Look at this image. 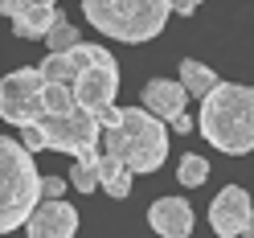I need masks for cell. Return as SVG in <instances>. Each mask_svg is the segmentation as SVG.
Here are the masks:
<instances>
[{
	"label": "cell",
	"mask_w": 254,
	"mask_h": 238,
	"mask_svg": "<svg viewBox=\"0 0 254 238\" xmlns=\"http://www.w3.org/2000/svg\"><path fill=\"white\" fill-rule=\"evenodd\" d=\"M74 230H78V210L70 201H41L25 226L29 238H74Z\"/></svg>",
	"instance_id": "10"
},
{
	"label": "cell",
	"mask_w": 254,
	"mask_h": 238,
	"mask_svg": "<svg viewBox=\"0 0 254 238\" xmlns=\"http://www.w3.org/2000/svg\"><path fill=\"white\" fill-rule=\"evenodd\" d=\"M78 99H74V86H58V82H45V115H74Z\"/></svg>",
	"instance_id": "16"
},
{
	"label": "cell",
	"mask_w": 254,
	"mask_h": 238,
	"mask_svg": "<svg viewBox=\"0 0 254 238\" xmlns=\"http://www.w3.org/2000/svg\"><path fill=\"white\" fill-rule=\"evenodd\" d=\"M181 86L189 90V99H209V94L221 86V78L213 74V66H205V62H197V58H185L181 62Z\"/></svg>",
	"instance_id": "13"
},
{
	"label": "cell",
	"mask_w": 254,
	"mask_h": 238,
	"mask_svg": "<svg viewBox=\"0 0 254 238\" xmlns=\"http://www.w3.org/2000/svg\"><path fill=\"white\" fill-rule=\"evenodd\" d=\"M4 17L12 21V33L17 37H25V41H45L54 33V25L62 21V12L54 8V4H45V0H4Z\"/></svg>",
	"instance_id": "8"
},
{
	"label": "cell",
	"mask_w": 254,
	"mask_h": 238,
	"mask_svg": "<svg viewBox=\"0 0 254 238\" xmlns=\"http://www.w3.org/2000/svg\"><path fill=\"white\" fill-rule=\"evenodd\" d=\"M0 185H4V210H0V230H21L29 226V218L37 214V205L45 197V177L33 164V152H29L21 140L4 136L0 140Z\"/></svg>",
	"instance_id": "2"
},
{
	"label": "cell",
	"mask_w": 254,
	"mask_h": 238,
	"mask_svg": "<svg viewBox=\"0 0 254 238\" xmlns=\"http://www.w3.org/2000/svg\"><path fill=\"white\" fill-rule=\"evenodd\" d=\"M119 132L127 140V168L135 172H156L168 160V132L164 123L144 107H123V119H119Z\"/></svg>",
	"instance_id": "5"
},
{
	"label": "cell",
	"mask_w": 254,
	"mask_h": 238,
	"mask_svg": "<svg viewBox=\"0 0 254 238\" xmlns=\"http://www.w3.org/2000/svg\"><path fill=\"white\" fill-rule=\"evenodd\" d=\"M148 226L160 238H189L193 234V205L185 197H156L148 210Z\"/></svg>",
	"instance_id": "11"
},
{
	"label": "cell",
	"mask_w": 254,
	"mask_h": 238,
	"mask_svg": "<svg viewBox=\"0 0 254 238\" xmlns=\"http://www.w3.org/2000/svg\"><path fill=\"white\" fill-rule=\"evenodd\" d=\"M62 193H66V181H62V177H45V197L62 201Z\"/></svg>",
	"instance_id": "19"
},
{
	"label": "cell",
	"mask_w": 254,
	"mask_h": 238,
	"mask_svg": "<svg viewBox=\"0 0 254 238\" xmlns=\"http://www.w3.org/2000/svg\"><path fill=\"white\" fill-rule=\"evenodd\" d=\"M103 45H90L82 41L78 50H66V54H50L41 62V74H45V82H58V86H74L78 78H82V70L90 66L94 58H99Z\"/></svg>",
	"instance_id": "12"
},
{
	"label": "cell",
	"mask_w": 254,
	"mask_h": 238,
	"mask_svg": "<svg viewBox=\"0 0 254 238\" xmlns=\"http://www.w3.org/2000/svg\"><path fill=\"white\" fill-rule=\"evenodd\" d=\"M99 160H103V152L86 156V160H78L70 168V185L78 189V193H94V189H99Z\"/></svg>",
	"instance_id": "17"
},
{
	"label": "cell",
	"mask_w": 254,
	"mask_h": 238,
	"mask_svg": "<svg viewBox=\"0 0 254 238\" xmlns=\"http://www.w3.org/2000/svg\"><path fill=\"white\" fill-rule=\"evenodd\" d=\"M21 144L29 152H66L74 160H86V156H99V144H103V123L90 115V111L78 107L74 115H45L41 123L21 132Z\"/></svg>",
	"instance_id": "4"
},
{
	"label": "cell",
	"mask_w": 254,
	"mask_h": 238,
	"mask_svg": "<svg viewBox=\"0 0 254 238\" xmlns=\"http://www.w3.org/2000/svg\"><path fill=\"white\" fill-rule=\"evenodd\" d=\"M177 181H181L185 189L205 185V181H209V160H205V156H197V152H185L181 164H177Z\"/></svg>",
	"instance_id": "15"
},
{
	"label": "cell",
	"mask_w": 254,
	"mask_h": 238,
	"mask_svg": "<svg viewBox=\"0 0 254 238\" xmlns=\"http://www.w3.org/2000/svg\"><path fill=\"white\" fill-rule=\"evenodd\" d=\"M242 238H254V214H250V226H246V234Z\"/></svg>",
	"instance_id": "20"
},
{
	"label": "cell",
	"mask_w": 254,
	"mask_h": 238,
	"mask_svg": "<svg viewBox=\"0 0 254 238\" xmlns=\"http://www.w3.org/2000/svg\"><path fill=\"white\" fill-rule=\"evenodd\" d=\"M45 45H50V54H66V50H78L82 41H78V29H74L66 17H62V21L54 25V33L45 37Z\"/></svg>",
	"instance_id": "18"
},
{
	"label": "cell",
	"mask_w": 254,
	"mask_h": 238,
	"mask_svg": "<svg viewBox=\"0 0 254 238\" xmlns=\"http://www.w3.org/2000/svg\"><path fill=\"white\" fill-rule=\"evenodd\" d=\"M197 132L209 140L217 152H230V156L254 152V86L221 82L209 99L201 103Z\"/></svg>",
	"instance_id": "1"
},
{
	"label": "cell",
	"mask_w": 254,
	"mask_h": 238,
	"mask_svg": "<svg viewBox=\"0 0 254 238\" xmlns=\"http://www.w3.org/2000/svg\"><path fill=\"white\" fill-rule=\"evenodd\" d=\"M131 177H135V172L127 168L123 160H115V156H107V152H103V160H99V185L107 189V197L123 201L127 193H131Z\"/></svg>",
	"instance_id": "14"
},
{
	"label": "cell",
	"mask_w": 254,
	"mask_h": 238,
	"mask_svg": "<svg viewBox=\"0 0 254 238\" xmlns=\"http://www.w3.org/2000/svg\"><path fill=\"white\" fill-rule=\"evenodd\" d=\"M139 99H144V111H152L160 123H177V119H185L189 90L181 86V78H177V82H172V78H152Z\"/></svg>",
	"instance_id": "9"
},
{
	"label": "cell",
	"mask_w": 254,
	"mask_h": 238,
	"mask_svg": "<svg viewBox=\"0 0 254 238\" xmlns=\"http://www.w3.org/2000/svg\"><path fill=\"white\" fill-rule=\"evenodd\" d=\"M0 115L12 128H33V123L45 119V74L41 66H25L4 74L0 82Z\"/></svg>",
	"instance_id": "6"
},
{
	"label": "cell",
	"mask_w": 254,
	"mask_h": 238,
	"mask_svg": "<svg viewBox=\"0 0 254 238\" xmlns=\"http://www.w3.org/2000/svg\"><path fill=\"white\" fill-rule=\"evenodd\" d=\"M250 214H254L250 193H246L242 185H226L213 197V205H209V226H213L217 238H238V234H246Z\"/></svg>",
	"instance_id": "7"
},
{
	"label": "cell",
	"mask_w": 254,
	"mask_h": 238,
	"mask_svg": "<svg viewBox=\"0 0 254 238\" xmlns=\"http://www.w3.org/2000/svg\"><path fill=\"white\" fill-rule=\"evenodd\" d=\"M82 12L99 33L127 41V45H139V41H152L156 33H164L172 4L168 0H86Z\"/></svg>",
	"instance_id": "3"
}]
</instances>
